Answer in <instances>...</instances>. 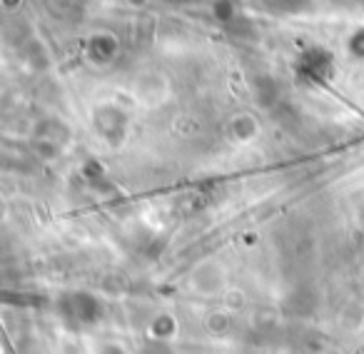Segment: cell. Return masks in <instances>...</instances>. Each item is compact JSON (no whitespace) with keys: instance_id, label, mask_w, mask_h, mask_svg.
<instances>
[{"instance_id":"cell-1","label":"cell","mask_w":364,"mask_h":354,"mask_svg":"<svg viewBox=\"0 0 364 354\" xmlns=\"http://www.w3.org/2000/svg\"><path fill=\"white\" fill-rule=\"evenodd\" d=\"M210 264H203L198 272L193 274V289L200 292L203 297H220L225 292V277H223V269L215 267V272H208Z\"/></svg>"}]
</instances>
